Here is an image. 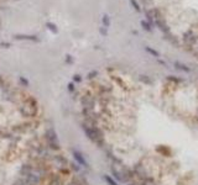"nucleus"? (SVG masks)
<instances>
[{
	"label": "nucleus",
	"instance_id": "6e6552de",
	"mask_svg": "<svg viewBox=\"0 0 198 185\" xmlns=\"http://www.w3.org/2000/svg\"><path fill=\"white\" fill-rule=\"evenodd\" d=\"M46 27L51 31L52 33H57L58 32V29H57V26L55 23H52V22H46Z\"/></svg>",
	"mask_w": 198,
	"mask_h": 185
},
{
	"label": "nucleus",
	"instance_id": "f03ea898",
	"mask_svg": "<svg viewBox=\"0 0 198 185\" xmlns=\"http://www.w3.org/2000/svg\"><path fill=\"white\" fill-rule=\"evenodd\" d=\"M155 21H156V25L159 26V29L165 33V35L170 33V29H168V26H167L166 21L162 19V16H160V18H157V19H155Z\"/></svg>",
	"mask_w": 198,
	"mask_h": 185
},
{
	"label": "nucleus",
	"instance_id": "39448f33",
	"mask_svg": "<svg viewBox=\"0 0 198 185\" xmlns=\"http://www.w3.org/2000/svg\"><path fill=\"white\" fill-rule=\"evenodd\" d=\"M15 40H27V41H38L37 36H29V35H15Z\"/></svg>",
	"mask_w": 198,
	"mask_h": 185
},
{
	"label": "nucleus",
	"instance_id": "20e7f679",
	"mask_svg": "<svg viewBox=\"0 0 198 185\" xmlns=\"http://www.w3.org/2000/svg\"><path fill=\"white\" fill-rule=\"evenodd\" d=\"M83 131L86 132V134H87V137L89 138V139H92V141H97L98 139V133L95 132V130L94 128H89V127H87V126H83Z\"/></svg>",
	"mask_w": 198,
	"mask_h": 185
},
{
	"label": "nucleus",
	"instance_id": "2eb2a0df",
	"mask_svg": "<svg viewBox=\"0 0 198 185\" xmlns=\"http://www.w3.org/2000/svg\"><path fill=\"white\" fill-rule=\"evenodd\" d=\"M167 79H170V80H172V81H175V83H178V81H181V79H177V78H175V77H173V75H170V77H168Z\"/></svg>",
	"mask_w": 198,
	"mask_h": 185
},
{
	"label": "nucleus",
	"instance_id": "f3484780",
	"mask_svg": "<svg viewBox=\"0 0 198 185\" xmlns=\"http://www.w3.org/2000/svg\"><path fill=\"white\" fill-rule=\"evenodd\" d=\"M73 80H74V81H77V83L81 81V75H78V74H77V75H74V77H73Z\"/></svg>",
	"mask_w": 198,
	"mask_h": 185
},
{
	"label": "nucleus",
	"instance_id": "f257e3e1",
	"mask_svg": "<svg viewBox=\"0 0 198 185\" xmlns=\"http://www.w3.org/2000/svg\"><path fill=\"white\" fill-rule=\"evenodd\" d=\"M183 42H185V45L188 46L189 48H191L196 42H197V36L193 33L192 30H188L185 32V35H183Z\"/></svg>",
	"mask_w": 198,
	"mask_h": 185
},
{
	"label": "nucleus",
	"instance_id": "9b49d317",
	"mask_svg": "<svg viewBox=\"0 0 198 185\" xmlns=\"http://www.w3.org/2000/svg\"><path fill=\"white\" fill-rule=\"evenodd\" d=\"M102 21H103V23H104V26H105V27H109V26H110V19H109V16H108V15H103Z\"/></svg>",
	"mask_w": 198,
	"mask_h": 185
},
{
	"label": "nucleus",
	"instance_id": "ddd939ff",
	"mask_svg": "<svg viewBox=\"0 0 198 185\" xmlns=\"http://www.w3.org/2000/svg\"><path fill=\"white\" fill-rule=\"evenodd\" d=\"M130 4L133 5V7H134V9H135L136 11H141V9H140V5L137 4L136 0H130Z\"/></svg>",
	"mask_w": 198,
	"mask_h": 185
},
{
	"label": "nucleus",
	"instance_id": "aec40b11",
	"mask_svg": "<svg viewBox=\"0 0 198 185\" xmlns=\"http://www.w3.org/2000/svg\"><path fill=\"white\" fill-rule=\"evenodd\" d=\"M197 57H198V52H197Z\"/></svg>",
	"mask_w": 198,
	"mask_h": 185
},
{
	"label": "nucleus",
	"instance_id": "423d86ee",
	"mask_svg": "<svg viewBox=\"0 0 198 185\" xmlns=\"http://www.w3.org/2000/svg\"><path fill=\"white\" fill-rule=\"evenodd\" d=\"M175 67H176L177 69H181V70H183V72H186V73L191 72V69H189L187 65H185V64H182V63H180V62H175Z\"/></svg>",
	"mask_w": 198,
	"mask_h": 185
},
{
	"label": "nucleus",
	"instance_id": "0eeeda50",
	"mask_svg": "<svg viewBox=\"0 0 198 185\" xmlns=\"http://www.w3.org/2000/svg\"><path fill=\"white\" fill-rule=\"evenodd\" d=\"M103 179H104L106 183H108V185H118V183L115 181L110 175H108V174H104V175H103Z\"/></svg>",
	"mask_w": 198,
	"mask_h": 185
},
{
	"label": "nucleus",
	"instance_id": "a211bd4d",
	"mask_svg": "<svg viewBox=\"0 0 198 185\" xmlns=\"http://www.w3.org/2000/svg\"><path fill=\"white\" fill-rule=\"evenodd\" d=\"M73 89H74V85H73L72 83H69V84H68V90H71V91H72Z\"/></svg>",
	"mask_w": 198,
	"mask_h": 185
},
{
	"label": "nucleus",
	"instance_id": "4468645a",
	"mask_svg": "<svg viewBox=\"0 0 198 185\" xmlns=\"http://www.w3.org/2000/svg\"><path fill=\"white\" fill-rule=\"evenodd\" d=\"M99 32H100V35H103V36H106V27H100L99 29Z\"/></svg>",
	"mask_w": 198,
	"mask_h": 185
},
{
	"label": "nucleus",
	"instance_id": "1a4fd4ad",
	"mask_svg": "<svg viewBox=\"0 0 198 185\" xmlns=\"http://www.w3.org/2000/svg\"><path fill=\"white\" fill-rule=\"evenodd\" d=\"M112 173H113V175H114V178H117L119 181H121L123 180V176H121V173L120 172H118L117 169H115L114 167H112Z\"/></svg>",
	"mask_w": 198,
	"mask_h": 185
},
{
	"label": "nucleus",
	"instance_id": "dca6fc26",
	"mask_svg": "<svg viewBox=\"0 0 198 185\" xmlns=\"http://www.w3.org/2000/svg\"><path fill=\"white\" fill-rule=\"evenodd\" d=\"M97 74H98V73H97L95 70H93V72H90V73L88 74V78H89V79H92V78H94V75H97Z\"/></svg>",
	"mask_w": 198,
	"mask_h": 185
},
{
	"label": "nucleus",
	"instance_id": "f8f14e48",
	"mask_svg": "<svg viewBox=\"0 0 198 185\" xmlns=\"http://www.w3.org/2000/svg\"><path fill=\"white\" fill-rule=\"evenodd\" d=\"M141 26H143V29H144L145 31H148V32H150V31L152 30V29H151V25L148 23L147 21H144V20L141 21Z\"/></svg>",
	"mask_w": 198,
	"mask_h": 185
},
{
	"label": "nucleus",
	"instance_id": "7ed1b4c3",
	"mask_svg": "<svg viewBox=\"0 0 198 185\" xmlns=\"http://www.w3.org/2000/svg\"><path fill=\"white\" fill-rule=\"evenodd\" d=\"M73 158H74V161H76L79 165H82V167H88L87 161L84 159V157L82 156V153H79L78 150H73Z\"/></svg>",
	"mask_w": 198,
	"mask_h": 185
},
{
	"label": "nucleus",
	"instance_id": "9d476101",
	"mask_svg": "<svg viewBox=\"0 0 198 185\" xmlns=\"http://www.w3.org/2000/svg\"><path fill=\"white\" fill-rule=\"evenodd\" d=\"M145 51H146V52H148L150 54H152L154 57H160L159 52H157V51H155V49H152L151 47H145Z\"/></svg>",
	"mask_w": 198,
	"mask_h": 185
},
{
	"label": "nucleus",
	"instance_id": "6ab92c4d",
	"mask_svg": "<svg viewBox=\"0 0 198 185\" xmlns=\"http://www.w3.org/2000/svg\"><path fill=\"white\" fill-rule=\"evenodd\" d=\"M72 62V58H71V56H67V63H71Z\"/></svg>",
	"mask_w": 198,
	"mask_h": 185
}]
</instances>
